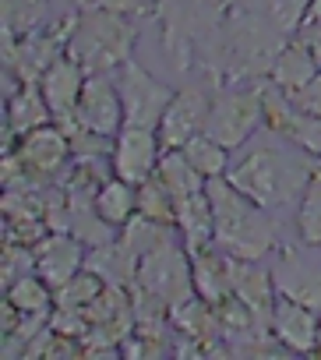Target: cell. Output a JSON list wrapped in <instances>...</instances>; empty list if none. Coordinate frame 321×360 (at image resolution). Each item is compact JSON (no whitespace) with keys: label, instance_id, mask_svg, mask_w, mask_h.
<instances>
[{"label":"cell","instance_id":"cell-7","mask_svg":"<svg viewBox=\"0 0 321 360\" xmlns=\"http://www.w3.org/2000/svg\"><path fill=\"white\" fill-rule=\"evenodd\" d=\"M117 85L124 99V127H152V131L159 127V120H163L177 92L166 82H159L148 68H141L134 57L117 68Z\"/></svg>","mask_w":321,"mask_h":360},{"label":"cell","instance_id":"cell-5","mask_svg":"<svg viewBox=\"0 0 321 360\" xmlns=\"http://www.w3.org/2000/svg\"><path fill=\"white\" fill-rule=\"evenodd\" d=\"M138 290L152 293L155 300H163L170 311L177 304H184L188 297H195V279H191V251L184 248V240H166L155 251H148L138 262ZM131 286V290H134Z\"/></svg>","mask_w":321,"mask_h":360},{"label":"cell","instance_id":"cell-13","mask_svg":"<svg viewBox=\"0 0 321 360\" xmlns=\"http://www.w3.org/2000/svg\"><path fill=\"white\" fill-rule=\"evenodd\" d=\"M272 276H275V290L310 311L321 314V265H310L296 248H279L275 251V265H272Z\"/></svg>","mask_w":321,"mask_h":360},{"label":"cell","instance_id":"cell-9","mask_svg":"<svg viewBox=\"0 0 321 360\" xmlns=\"http://www.w3.org/2000/svg\"><path fill=\"white\" fill-rule=\"evenodd\" d=\"M209 113H212V96L198 85L177 89L163 120H159V141L163 148H184L195 134H202L209 127Z\"/></svg>","mask_w":321,"mask_h":360},{"label":"cell","instance_id":"cell-17","mask_svg":"<svg viewBox=\"0 0 321 360\" xmlns=\"http://www.w3.org/2000/svg\"><path fill=\"white\" fill-rule=\"evenodd\" d=\"M177 233H181V240L191 255L216 244V212H212L209 188L184 198V202H177Z\"/></svg>","mask_w":321,"mask_h":360},{"label":"cell","instance_id":"cell-37","mask_svg":"<svg viewBox=\"0 0 321 360\" xmlns=\"http://www.w3.org/2000/svg\"><path fill=\"white\" fill-rule=\"evenodd\" d=\"M317 356H321V332H317Z\"/></svg>","mask_w":321,"mask_h":360},{"label":"cell","instance_id":"cell-31","mask_svg":"<svg viewBox=\"0 0 321 360\" xmlns=\"http://www.w3.org/2000/svg\"><path fill=\"white\" fill-rule=\"evenodd\" d=\"M25 272H36V251L29 244H18V240H8L4 244V265H0V279L4 286H11L18 276Z\"/></svg>","mask_w":321,"mask_h":360},{"label":"cell","instance_id":"cell-34","mask_svg":"<svg viewBox=\"0 0 321 360\" xmlns=\"http://www.w3.org/2000/svg\"><path fill=\"white\" fill-rule=\"evenodd\" d=\"M296 36H303V43L310 46V53H314V60H317V68H321V25H303Z\"/></svg>","mask_w":321,"mask_h":360},{"label":"cell","instance_id":"cell-10","mask_svg":"<svg viewBox=\"0 0 321 360\" xmlns=\"http://www.w3.org/2000/svg\"><path fill=\"white\" fill-rule=\"evenodd\" d=\"M163 141H159V131L152 127H124L113 138V173L131 180V184H141L145 176H152L159 169V159H163Z\"/></svg>","mask_w":321,"mask_h":360},{"label":"cell","instance_id":"cell-33","mask_svg":"<svg viewBox=\"0 0 321 360\" xmlns=\"http://www.w3.org/2000/svg\"><path fill=\"white\" fill-rule=\"evenodd\" d=\"M89 8L117 11V15H127V18H141V15H148L145 0H89Z\"/></svg>","mask_w":321,"mask_h":360},{"label":"cell","instance_id":"cell-20","mask_svg":"<svg viewBox=\"0 0 321 360\" xmlns=\"http://www.w3.org/2000/svg\"><path fill=\"white\" fill-rule=\"evenodd\" d=\"M85 269H92L103 283L124 286V290H131L134 279H138V258H134L117 237L106 240V244H99V248H89Z\"/></svg>","mask_w":321,"mask_h":360},{"label":"cell","instance_id":"cell-21","mask_svg":"<svg viewBox=\"0 0 321 360\" xmlns=\"http://www.w3.org/2000/svg\"><path fill=\"white\" fill-rule=\"evenodd\" d=\"M96 212L110 223V226H124L134 212H138V184H131V180L124 176H106L103 180V188L96 195Z\"/></svg>","mask_w":321,"mask_h":360},{"label":"cell","instance_id":"cell-15","mask_svg":"<svg viewBox=\"0 0 321 360\" xmlns=\"http://www.w3.org/2000/svg\"><path fill=\"white\" fill-rule=\"evenodd\" d=\"M230 283H233V293H237L261 321L272 318V307H275V300H279L272 269H265L261 262L233 258V262H230Z\"/></svg>","mask_w":321,"mask_h":360},{"label":"cell","instance_id":"cell-32","mask_svg":"<svg viewBox=\"0 0 321 360\" xmlns=\"http://www.w3.org/2000/svg\"><path fill=\"white\" fill-rule=\"evenodd\" d=\"M293 99H296V106H300V110H307V113L321 117V71H317V75H314V78H310V82L293 96Z\"/></svg>","mask_w":321,"mask_h":360},{"label":"cell","instance_id":"cell-4","mask_svg":"<svg viewBox=\"0 0 321 360\" xmlns=\"http://www.w3.org/2000/svg\"><path fill=\"white\" fill-rule=\"evenodd\" d=\"M265 124L261 113V85L258 82H223L212 92V113H209V134L223 141L230 152L244 148L254 131Z\"/></svg>","mask_w":321,"mask_h":360},{"label":"cell","instance_id":"cell-8","mask_svg":"<svg viewBox=\"0 0 321 360\" xmlns=\"http://www.w3.org/2000/svg\"><path fill=\"white\" fill-rule=\"evenodd\" d=\"M74 127H85V131H96L106 138H117L124 131V99H120L117 71H96L85 78Z\"/></svg>","mask_w":321,"mask_h":360},{"label":"cell","instance_id":"cell-36","mask_svg":"<svg viewBox=\"0 0 321 360\" xmlns=\"http://www.w3.org/2000/svg\"><path fill=\"white\" fill-rule=\"evenodd\" d=\"M74 4H78V8H89V0H74Z\"/></svg>","mask_w":321,"mask_h":360},{"label":"cell","instance_id":"cell-25","mask_svg":"<svg viewBox=\"0 0 321 360\" xmlns=\"http://www.w3.org/2000/svg\"><path fill=\"white\" fill-rule=\"evenodd\" d=\"M4 300H11L22 314H50L57 307V290L39 272H25V276H18L8 286V297Z\"/></svg>","mask_w":321,"mask_h":360},{"label":"cell","instance_id":"cell-11","mask_svg":"<svg viewBox=\"0 0 321 360\" xmlns=\"http://www.w3.org/2000/svg\"><path fill=\"white\" fill-rule=\"evenodd\" d=\"M85 78H89V71H85L71 53L57 57V60L46 68V75L39 78V89H43V96H46L50 110H53V124H60L64 131H67V127H74L78 99H81Z\"/></svg>","mask_w":321,"mask_h":360},{"label":"cell","instance_id":"cell-1","mask_svg":"<svg viewBox=\"0 0 321 360\" xmlns=\"http://www.w3.org/2000/svg\"><path fill=\"white\" fill-rule=\"evenodd\" d=\"M303 148H282V145H254L247 148L226 173V180L244 191L254 205L279 212L293 202H300L307 176H310V159H303Z\"/></svg>","mask_w":321,"mask_h":360},{"label":"cell","instance_id":"cell-24","mask_svg":"<svg viewBox=\"0 0 321 360\" xmlns=\"http://www.w3.org/2000/svg\"><path fill=\"white\" fill-rule=\"evenodd\" d=\"M173 233H177V226H166V223H155V219H148V216H141V212H134L124 226H120V233H117V240L141 262L148 251H155L159 244H166V240H173Z\"/></svg>","mask_w":321,"mask_h":360},{"label":"cell","instance_id":"cell-19","mask_svg":"<svg viewBox=\"0 0 321 360\" xmlns=\"http://www.w3.org/2000/svg\"><path fill=\"white\" fill-rule=\"evenodd\" d=\"M321 68H317V60H314V53H310V46L303 43V36H289L286 39V46L279 50V57L272 60V71H268V78L279 85V89H286L289 96H296L314 75H317Z\"/></svg>","mask_w":321,"mask_h":360},{"label":"cell","instance_id":"cell-35","mask_svg":"<svg viewBox=\"0 0 321 360\" xmlns=\"http://www.w3.org/2000/svg\"><path fill=\"white\" fill-rule=\"evenodd\" d=\"M303 25H321V0H307V15Z\"/></svg>","mask_w":321,"mask_h":360},{"label":"cell","instance_id":"cell-14","mask_svg":"<svg viewBox=\"0 0 321 360\" xmlns=\"http://www.w3.org/2000/svg\"><path fill=\"white\" fill-rule=\"evenodd\" d=\"M32 251H36V272L53 290L64 286L67 279H74L85 269V258H89V248L67 230H50Z\"/></svg>","mask_w":321,"mask_h":360},{"label":"cell","instance_id":"cell-27","mask_svg":"<svg viewBox=\"0 0 321 360\" xmlns=\"http://www.w3.org/2000/svg\"><path fill=\"white\" fill-rule=\"evenodd\" d=\"M138 212L155 219V223H166V226H177V198L173 191L163 184V176L152 173L138 184Z\"/></svg>","mask_w":321,"mask_h":360},{"label":"cell","instance_id":"cell-12","mask_svg":"<svg viewBox=\"0 0 321 360\" xmlns=\"http://www.w3.org/2000/svg\"><path fill=\"white\" fill-rule=\"evenodd\" d=\"M268 328H272V335L279 339V346L286 353H300V356L317 353L321 314L310 311V307H303V304H296V300H289V297H282V293H279V300L272 307Z\"/></svg>","mask_w":321,"mask_h":360},{"label":"cell","instance_id":"cell-22","mask_svg":"<svg viewBox=\"0 0 321 360\" xmlns=\"http://www.w3.org/2000/svg\"><path fill=\"white\" fill-rule=\"evenodd\" d=\"M296 233L303 248H317L321 251V159H314L307 188L296 202Z\"/></svg>","mask_w":321,"mask_h":360},{"label":"cell","instance_id":"cell-2","mask_svg":"<svg viewBox=\"0 0 321 360\" xmlns=\"http://www.w3.org/2000/svg\"><path fill=\"white\" fill-rule=\"evenodd\" d=\"M209 198L216 212V244L230 258L261 262L279 251V237H275V223L268 219V209L254 205L226 176L209 180Z\"/></svg>","mask_w":321,"mask_h":360},{"label":"cell","instance_id":"cell-29","mask_svg":"<svg viewBox=\"0 0 321 360\" xmlns=\"http://www.w3.org/2000/svg\"><path fill=\"white\" fill-rule=\"evenodd\" d=\"M103 279L92 272V269H81L74 279H67L64 286H57V307H67V311H81L85 314V307L103 293Z\"/></svg>","mask_w":321,"mask_h":360},{"label":"cell","instance_id":"cell-6","mask_svg":"<svg viewBox=\"0 0 321 360\" xmlns=\"http://www.w3.org/2000/svg\"><path fill=\"white\" fill-rule=\"evenodd\" d=\"M11 152L18 155V162L25 166V176L32 188H53L57 180L67 173L74 152H71V138L60 124H43L29 134H22Z\"/></svg>","mask_w":321,"mask_h":360},{"label":"cell","instance_id":"cell-18","mask_svg":"<svg viewBox=\"0 0 321 360\" xmlns=\"http://www.w3.org/2000/svg\"><path fill=\"white\" fill-rule=\"evenodd\" d=\"M230 255L219 248V244H209L202 251L191 255V279H195V293L219 304L226 293H233V283H230Z\"/></svg>","mask_w":321,"mask_h":360},{"label":"cell","instance_id":"cell-16","mask_svg":"<svg viewBox=\"0 0 321 360\" xmlns=\"http://www.w3.org/2000/svg\"><path fill=\"white\" fill-rule=\"evenodd\" d=\"M43 124H53V110L43 96L39 85H18L11 96H8V148L15 145V138L43 127Z\"/></svg>","mask_w":321,"mask_h":360},{"label":"cell","instance_id":"cell-30","mask_svg":"<svg viewBox=\"0 0 321 360\" xmlns=\"http://www.w3.org/2000/svg\"><path fill=\"white\" fill-rule=\"evenodd\" d=\"M286 141L296 145V148H303L310 159H321V117L300 110V117H296V124L289 127Z\"/></svg>","mask_w":321,"mask_h":360},{"label":"cell","instance_id":"cell-3","mask_svg":"<svg viewBox=\"0 0 321 360\" xmlns=\"http://www.w3.org/2000/svg\"><path fill=\"white\" fill-rule=\"evenodd\" d=\"M134 43H138V18L103 8H81L67 36V53L89 75H96V71H117L124 60H131Z\"/></svg>","mask_w":321,"mask_h":360},{"label":"cell","instance_id":"cell-23","mask_svg":"<svg viewBox=\"0 0 321 360\" xmlns=\"http://www.w3.org/2000/svg\"><path fill=\"white\" fill-rule=\"evenodd\" d=\"M155 173L163 176V184L173 191L177 202H184V198H191V195H198V191L209 188V180L191 166V159H188L181 148H166L163 159H159V169H155Z\"/></svg>","mask_w":321,"mask_h":360},{"label":"cell","instance_id":"cell-26","mask_svg":"<svg viewBox=\"0 0 321 360\" xmlns=\"http://www.w3.org/2000/svg\"><path fill=\"white\" fill-rule=\"evenodd\" d=\"M188 159H191V166L205 176V180H216V176H226L230 173V148L223 145V141H216L209 131H202V134H195L184 148H181Z\"/></svg>","mask_w":321,"mask_h":360},{"label":"cell","instance_id":"cell-28","mask_svg":"<svg viewBox=\"0 0 321 360\" xmlns=\"http://www.w3.org/2000/svg\"><path fill=\"white\" fill-rule=\"evenodd\" d=\"M50 0H0V32L25 36L43 25Z\"/></svg>","mask_w":321,"mask_h":360}]
</instances>
